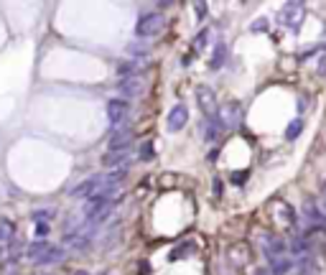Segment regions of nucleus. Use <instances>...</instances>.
Here are the masks:
<instances>
[{"instance_id": "obj_2", "label": "nucleus", "mask_w": 326, "mask_h": 275, "mask_svg": "<svg viewBox=\"0 0 326 275\" xmlns=\"http://www.w3.org/2000/svg\"><path fill=\"white\" fill-rule=\"evenodd\" d=\"M242 115H245L242 104L237 99H229V102H224L219 107V117H217V120L222 122L224 130H234V128H240V125H242Z\"/></svg>"}, {"instance_id": "obj_6", "label": "nucleus", "mask_w": 326, "mask_h": 275, "mask_svg": "<svg viewBox=\"0 0 326 275\" xmlns=\"http://www.w3.org/2000/svg\"><path fill=\"white\" fill-rule=\"evenodd\" d=\"M197 102H199L204 117H217L219 107H217V97H214V92H212L209 87H199V90H197Z\"/></svg>"}, {"instance_id": "obj_24", "label": "nucleus", "mask_w": 326, "mask_h": 275, "mask_svg": "<svg viewBox=\"0 0 326 275\" xmlns=\"http://www.w3.org/2000/svg\"><path fill=\"white\" fill-rule=\"evenodd\" d=\"M250 31H252V33H257V31H268V20H265V18H257V20H252Z\"/></svg>"}, {"instance_id": "obj_19", "label": "nucleus", "mask_w": 326, "mask_h": 275, "mask_svg": "<svg viewBox=\"0 0 326 275\" xmlns=\"http://www.w3.org/2000/svg\"><path fill=\"white\" fill-rule=\"evenodd\" d=\"M301 130H303V120H301V117H296L293 122H288V125H286V138H288V140H296V138L301 135Z\"/></svg>"}, {"instance_id": "obj_27", "label": "nucleus", "mask_w": 326, "mask_h": 275, "mask_svg": "<svg viewBox=\"0 0 326 275\" xmlns=\"http://www.w3.org/2000/svg\"><path fill=\"white\" fill-rule=\"evenodd\" d=\"M214 196H217V199L222 196V181H219V179H214Z\"/></svg>"}, {"instance_id": "obj_17", "label": "nucleus", "mask_w": 326, "mask_h": 275, "mask_svg": "<svg viewBox=\"0 0 326 275\" xmlns=\"http://www.w3.org/2000/svg\"><path fill=\"white\" fill-rule=\"evenodd\" d=\"M125 161H127V151H125V153H112V151H110V153L102 158V163H105L107 168H122Z\"/></svg>"}, {"instance_id": "obj_30", "label": "nucleus", "mask_w": 326, "mask_h": 275, "mask_svg": "<svg viewBox=\"0 0 326 275\" xmlns=\"http://www.w3.org/2000/svg\"><path fill=\"white\" fill-rule=\"evenodd\" d=\"M74 275H90V273H87V270H79V273H74Z\"/></svg>"}, {"instance_id": "obj_8", "label": "nucleus", "mask_w": 326, "mask_h": 275, "mask_svg": "<svg viewBox=\"0 0 326 275\" xmlns=\"http://www.w3.org/2000/svg\"><path fill=\"white\" fill-rule=\"evenodd\" d=\"M186 122H189V110H186V104H176V107L168 112V117H166V128H168L171 133H179V130H184Z\"/></svg>"}, {"instance_id": "obj_16", "label": "nucleus", "mask_w": 326, "mask_h": 275, "mask_svg": "<svg viewBox=\"0 0 326 275\" xmlns=\"http://www.w3.org/2000/svg\"><path fill=\"white\" fill-rule=\"evenodd\" d=\"M148 51H150V46L145 44V41H133V44H127V54L130 56H135V59H145L148 56Z\"/></svg>"}, {"instance_id": "obj_9", "label": "nucleus", "mask_w": 326, "mask_h": 275, "mask_svg": "<svg viewBox=\"0 0 326 275\" xmlns=\"http://www.w3.org/2000/svg\"><path fill=\"white\" fill-rule=\"evenodd\" d=\"M222 122L217 120V117H204L202 120V140H207V143H217L219 140V135H222Z\"/></svg>"}, {"instance_id": "obj_4", "label": "nucleus", "mask_w": 326, "mask_h": 275, "mask_svg": "<svg viewBox=\"0 0 326 275\" xmlns=\"http://www.w3.org/2000/svg\"><path fill=\"white\" fill-rule=\"evenodd\" d=\"M102 174L100 176H90V179H84V181H79L74 188H72V196L74 199H90V196H95L100 188H102Z\"/></svg>"}, {"instance_id": "obj_1", "label": "nucleus", "mask_w": 326, "mask_h": 275, "mask_svg": "<svg viewBox=\"0 0 326 275\" xmlns=\"http://www.w3.org/2000/svg\"><path fill=\"white\" fill-rule=\"evenodd\" d=\"M166 26V15L163 13H156V10H145L138 15V23H135V36L143 41V38H153L163 31Z\"/></svg>"}, {"instance_id": "obj_15", "label": "nucleus", "mask_w": 326, "mask_h": 275, "mask_svg": "<svg viewBox=\"0 0 326 275\" xmlns=\"http://www.w3.org/2000/svg\"><path fill=\"white\" fill-rule=\"evenodd\" d=\"M296 10H301L298 5H286L283 8V13H280V23H288V26H296L298 20H301V13H296Z\"/></svg>"}, {"instance_id": "obj_7", "label": "nucleus", "mask_w": 326, "mask_h": 275, "mask_svg": "<svg viewBox=\"0 0 326 275\" xmlns=\"http://www.w3.org/2000/svg\"><path fill=\"white\" fill-rule=\"evenodd\" d=\"M130 143H133V130H130V128H117L110 135V151L112 153H125L130 148Z\"/></svg>"}, {"instance_id": "obj_21", "label": "nucleus", "mask_w": 326, "mask_h": 275, "mask_svg": "<svg viewBox=\"0 0 326 275\" xmlns=\"http://www.w3.org/2000/svg\"><path fill=\"white\" fill-rule=\"evenodd\" d=\"M140 158H143V161H153V158H156V148H153V143H150V140H145V143L140 145Z\"/></svg>"}, {"instance_id": "obj_23", "label": "nucleus", "mask_w": 326, "mask_h": 275, "mask_svg": "<svg viewBox=\"0 0 326 275\" xmlns=\"http://www.w3.org/2000/svg\"><path fill=\"white\" fill-rule=\"evenodd\" d=\"M209 38H212V31H209V28L199 31V36L194 38V49H202V46H207V44H209Z\"/></svg>"}, {"instance_id": "obj_13", "label": "nucleus", "mask_w": 326, "mask_h": 275, "mask_svg": "<svg viewBox=\"0 0 326 275\" xmlns=\"http://www.w3.org/2000/svg\"><path fill=\"white\" fill-rule=\"evenodd\" d=\"M61 260H64V250L51 245V247H49L46 252H43V255H41L36 263H38V265H51V263H61Z\"/></svg>"}, {"instance_id": "obj_11", "label": "nucleus", "mask_w": 326, "mask_h": 275, "mask_svg": "<svg viewBox=\"0 0 326 275\" xmlns=\"http://www.w3.org/2000/svg\"><path fill=\"white\" fill-rule=\"evenodd\" d=\"M293 268H298V275H319V268H316V263H314L311 255H301L293 263Z\"/></svg>"}, {"instance_id": "obj_5", "label": "nucleus", "mask_w": 326, "mask_h": 275, "mask_svg": "<svg viewBox=\"0 0 326 275\" xmlns=\"http://www.w3.org/2000/svg\"><path fill=\"white\" fill-rule=\"evenodd\" d=\"M263 252H265V258H283L288 252V242L270 235V232H265L263 235Z\"/></svg>"}, {"instance_id": "obj_18", "label": "nucleus", "mask_w": 326, "mask_h": 275, "mask_svg": "<svg viewBox=\"0 0 326 275\" xmlns=\"http://www.w3.org/2000/svg\"><path fill=\"white\" fill-rule=\"evenodd\" d=\"M51 245L46 242V240H38V242H33V245H28V258H33V260H38L43 252H46Z\"/></svg>"}, {"instance_id": "obj_10", "label": "nucleus", "mask_w": 326, "mask_h": 275, "mask_svg": "<svg viewBox=\"0 0 326 275\" xmlns=\"http://www.w3.org/2000/svg\"><path fill=\"white\" fill-rule=\"evenodd\" d=\"M117 90L122 94V99H133V97H140L143 94V82L135 77V79H120L117 82Z\"/></svg>"}, {"instance_id": "obj_20", "label": "nucleus", "mask_w": 326, "mask_h": 275, "mask_svg": "<svg viewBox=\"0 0 326 275\" xmlns=\"http://www.w3.org/2000/svg\"><path fill=\"white\" fill-rule=\"evenodd\" d=\"M51 217H54V209H36V211H31V219L36 224H46Z\"/></svg>"}, {"instance_id": "obj_22", "label": "nucleus", "mask_w": 326, "mask_h": 275, "mask_svg": "<svg viewBox=\"0 0 326 275\" xmlns=\"http://www.w3.org/2000/svg\"><path fill=\"white\" fill-rule=\"evenodd\" d=\"M13 232H15V227L10 222H0V240H3V242L13 240Z\"/></svg>"}, {"instance_id": "obj_3", "label": "nucleus", "mask_w": 326, "mask_h": 275, "mask_svg": "<svg viewBox=\"0 0 326 275\" xmlns=\"http://www.w3.org/2000/svg\"><path fill=\"white\" fill-rule=\"evenodd\" d=\"M127 115H130V102L127 99H122V97L107 99V120H110L115 128L127 120Z\"/></svg>"}, {"instance_id": "obj_12", "label": "nucleus", "mask_w": 326, "mask_h": 275, "mask_svg": "<svg viewBox=\"0 0 326 275\" xmlns=\"http://www.w3.org/2000/svg\"><path fill=\"white\" fill-rule=\"evenodd\" d=\"M227 59H229V49H227V44H217V46H214V56L209 59V67H212V69H222Z\"/></svg>"}, {"instance_id": "obj_14", "label": "nucleus", "mask_w": 326, "mask_h": 275, "mask_svg": "<svg viewBox=\"0 0 326 275\" xmlns=\"http://www.w3.org/2000/svg\"><path fill=\"white\" fill-rule=\"evenodd\" d=\"M115 72H117L120 79H135L138 77V64L135 61H120Z\"/></svg>"}, {"instance_id": "obj_29", "label": "nucleus", "mask_w": 326, "mask_h": 275, "mask_svg": "<svg viewBox=\"0 0 326 275\" xmlns=\"http://www.w3.org/2000/svg\"><path fill=\"white\" fill-rule=\"evenodd\" d=\"M257 275H273V273H270L268 268H263V270H257Z\"/></svg>"}, {"instance_id": "obj_26", "label": "nucleus", "mask_w": 326, "mask_h": 275, "mask_svg": "<svg viewBox=\"0 0 326 275\" xmlns=\"http://www.w3.org/2000/svg\"><path fill=\"white\" fill-rule=\"evenodd\" d=\"M194 8H197V15H199V18H204V15H207V10H209V5H207V3H197Z\"/></svg>"}, {"instance_id": "obj_25", "label": "nucleus", "mask_w": 326, "mask_h": 275, "mask_svg": "<svg viewBox=\"0 0 326 275\" xmlns=\"http://www.w3.org/2000/svg\"><path fill=\"white\" fill-rule=\"evenodd\" d=\"M245 181H247V171H234V174H232V183L240 186V183H245Z\"/></svg>"}, {"instance_id": "obj_28", "label": "nucleus", "mask_w": 326, "mask_h": 275, "mask_svg": "<svg viewBox=\"0 0 326 275\" xmlns=\"http://www.w3.org/2000/svg\"><path fill=\"white\" fill-rule=\"evenodd\" d=\"M46 232H49V224H36V235H38V237H43Z\"/></svg>"}]
</instances>
